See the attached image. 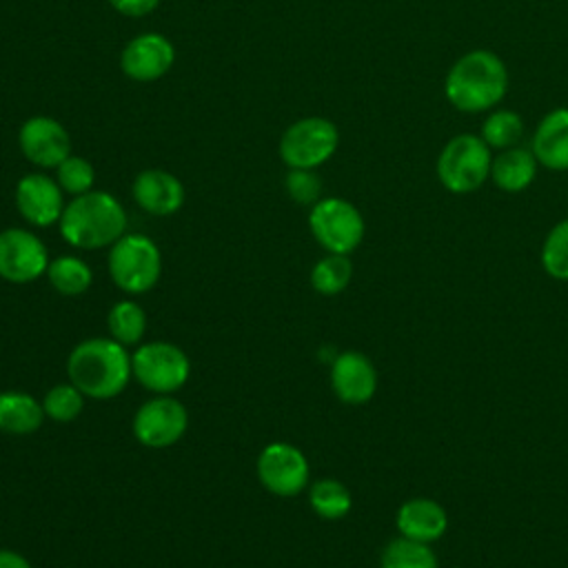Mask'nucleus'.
<instances>
[{
    "mask_svg": "<svg viewBox=\"0 0 568 568\" xmlns=\"http://www.w3.org/2000/svg\"><path fill=\"white\" fill-rule=\"evenodd\" d=\"M506 62L490 49L462 53L444 75V98L462 113H488L508 93Z\"/></svg>",
    "mask_w": 568,
    "mask_h": 568,
    "instance_id": "1",
    "label": "nucleus"
},
{
    "mask_svg": "<svg viewBox=\"0 0 568 568\" xmlns=\"http://www.w3.org/2000/svg\"><path fill=\"white\" fill-rule=\"evenodd\" d=\"M67 377L89 399H113L131 382V353L113 337L78 342L67 357Z\"/></svg>",
    "mask_w": 568,
    "mask_h": 568,
    "instance_id": "2",
    "label": "nucleus"
},
{
    "mask_svg": "<svg viewBox=\"0 0 568 568\" xmlns=\"http://www.w3.org/2000/svg\"><path fill=\"white\" fill-rule=\"evenodd\" d=\"M58 226L67 244L95 251L115 244L126 233V211L111 193L93 189L64 206Z\"/></svg>",
    "mask_w": 568,
    "mask_h": 568,
    "instance_id": "3",
    "label": "nucleus"
},
{
    "mask_svg": "<svg viewBox=\"0 0 568 568\" xmlns=\"http://www.w3.org/2000/svg\"><path fill=\"white\" fill-rule=\"evenodd\" d=\"M493 155L479 133H457L439 149L435 175L448 193L468 195L490 180Z\"/></svg>",
    "mask_w": 568,
    "mask_h": 568,
    "instance_id": "4",
    "label": "nucleus"
},
{
    "mask_svg": "<svg viewBox=\"0 0 568 568\" xmlns=\"http://www.w3.org/2000/svg\"><path fill=\"white\" fill-rule=\"evenodd\" d=\"M106 268L111 282L120 291L140 295L158 284L162 275V253L149 235L124 233L109 246Z\"/></svg>",
    "mask_w": 568,
    "mask_h": 568,
    "instance_id": "5",
    "label": "nucleus"
},
{
    "mask_svg": "<svg viewBox=\"0 0 568 568\" xmlns=\"http://www.w3.org/2000/svg\"><path fill=\"white\" fill-rule=\"evenodd\" d=\"M131 371L142 388L155 395H173L189 382L191 359L178 344L153 339L135 346Z\"/></svg>",
    "mask_w": 568,
    "mask_h": 568,
    "instance_id": "6",
    "label": "nucleus"
},
{
    "mask_svg": "<svg viewBox=\"0 0 568 568\" xmlns=\"http://www.w3.org/2000/svg\"><path fill=\"white\" fill-rule=\"evenodd\" d=\"M308 229L326 253L351 255L364 240L366 224L359 209L344 197H322L311 206Z\"/></svg>",
    "mask_w": 568,
    "mask_h": 568,
    "instance_id": "7",
    "label": "nucleus"
},
{
    "mask_svg": "<svg viewBox=\"0 0 568 568\" xmlns=\"http://www.w3.org/2000/svg\"><path fill=\"white\" fill-rule=\"evenodd\" d=\"M337 146V126L328 118L308 115L286 126L277 149L288 169H317L333 158Z\"/></svg>",
    "mask_w": 568,
    "mask_h": 568,
    "instance_id": "8",
    "label": "nucleus"
},
{
    "mask_svg": "<svg viewBox=\"0 0 568 568\" xmlns=\"http://www.w3.org/2000/svg\"><path fill=\"white\" fill-rule=\"evenodd\" d=\"M131 428L142 446L169 448L184 437L189 428V410L173 395H155L135 410Z\"/></svg>",
    "mask_w": 568,
    "mask_h": 568,
    "instance_id": "9",
    "label": "nucleus"
},
{
    "mask_svg": "<svg viewBox=\"0 0 568 568\" xmlns=\"http://www.w3.org/2000/svg\"><path fill=\"white\" fill-rule=\"evenodd\" d=\"M260 484L277 497H295L308 488L311 466L306 455L288 442H271L257 457Z\"/></svg>",
    "mask_w": 568,
    "mask_h": 568,
    "instance_id": "10",
    "label": "nucleus"
},
{
    "mask_svg": "<svg viewBox=\"0 0 568 568\" xmlns=\"http://www.w3.org/2000/svg\"><path fill=\"white\" fill-rule=\"evenodd\" d=\"M49 262V251L33 231L20 226L0 231V277L4 282H36L47 273Z\"/></svg>",
    "mask_w": 568,
    "mask_h": 568,
    "instance_id": "11",
    "label": "nucleus"
},
{
    "mask_svg": "<svg viewBox=\"0 0 568 568\" xmlns=\"http://www.w3.org/2000/svg\"><path fill=\"white\" fill-rule=\"evenodd\" d=\"M18 144L22 155L40 169H55L71 155V138L67 129L49 115L24 120L18 131Z\"/></svg>",
    "mask_w": 568,
    "mask_h": 568,
    "instance_id": "12",
    "label": "nucleus"
},
{
    "mask_svg": "<svg viewBox=\"0 0 568 568\" xmlns=\"http://www.w3.org/2000/svg\"><path fill=\"white\" fill-rule=\"evenodd\" d=\"M64 191L44 173H27L16 184V209L31 226L58 224L64 211Z\"/></svg>",
    "mask_w": 568,
    "mask_h": 568,
    "instance_id": "13",
    "label": "nucleus"
},
{
    "mask_svg": "<svg viewBox=\"0 0 568 568\" xmlns=\"http://www.w3.org/2000/svg\"><path fill=\"white\" fill-rule=\"evenodd\" d=\"M331 388L348 406H362L377 393V368L368 355L344 351L331 362Z\"/></svg>",
    "mask_w": 568,
    "mask_h": 568,
    "instance_id": "14",
    "label": "nucleus"
},
{
    "mask_svg": "<svg viewBox=\"0 0 568 568\" xmlns=\"http://www.w3.org/2000/svg\"><path fill=\"white\" fill-rule=\"evenodd\" d=\"M175 60V49L162 33H140L126 42L120 53V67L135 82H153L162 78Z\"/></svg>",
    "mask_w": 568,
    "mask_h": 568,
    "instance_id": "15",
    "label": "nucleus"
},
{
    "mask_svg": "<svg viewBox=\"0 0 568 568\" xmlns=\"http://www.w3.org/2000/svg\"><path fill=\"white\" fill-rule=\"evenodd\" d=\"M131 193L135 204L158 217L173 215L184 204V184L169 171L146 169L140 171L131 184Z\"/></svg>",
    "mask_w": 568,
    "mask_h": 568,
    "instance_id": "16",
    "label": "nucleus"
},
{
    "mask_svg": "<svg viewBox=\"0 0 568 568\" xmlns=\"http://www.w3.org/2000/svg\"><path fill=\"white\" fill-rule=\"evenodd\" d=\"M530 151L539 166L555 173L568 171V106H555L541 115L530 135Z\"/></svg>",
    "mask_w": 568,
    "mask_h": 568,
    "instance_id": "17",
    "label": "nucleus"
},
{
    "mask_svg": "<svg viewBox=\"0 0 568 568\" xmlns=\"http://www.w3.org/2000/svg\"><path fill=\"white\" fill-rule=\"evenodd\" d=\"M395 526L402 537L430 544L446 532L448 515L439 501L430 497H413L397 508Z\"/></svg>",
    "mask_w": 568,
    "mask_h": 568,
    "instance_id": "18",
    "label": "nucleus"
},
{
    "mask_svg": "<svg viewBox=\"0 0 568 568\" xmlns=\"http://www.w3.org/2000/svg\"><path fill=\"white\" fill-rule=\"evenodd\" d=\"M537 171L539 162L532 155L530 146L517 144L493 155L490 182L504 193H521L535 182Z\"/></svg>",
    "mask_w": 568,
    "mask_h": 568,
    "instance_id": "19",
    "label": "nucleus"
},
{
    "mask_svg": "<svg viewBox=\"0 0 568 568\" xmlns=\"http://www.w3.org/2000/svg\"><path fill=\"white\" fill-rule=\"evenodd\" d=\"M42 402L24 390L0 393V430L7 435H31L44 422Z\"/></svg>",
    "mask_w": 568,
    "mask_h": 568,
    "instance_id": "20",
    "label": "nucleus"
},
{
    "mask_svg": "<svg viewBox=\"0 0 568 568\" xmlns=\"http://www.w3.org/2000/svg\"><path fill=\"white\" fill-rule=\"evenodd\" d=\"M47 280L55 293L64 297H78L89 291L93 282L91 266L78 255H58L47 266Z\"/></svg>",
    "mask_w": 568,
    "mask_h": 568,
    "instance_id": "21",
    "label": "nucleus"
},
{
    "mask_svg": "<svg viewBox=\"0 0 568 568\" xmlns=\"http://www.w3.org/2000/svg\"><path fill=\"white\" fill-rule=\"evenodd\" d=\"M526 124L524 118L506 106H495L493 111L486 113L481 126H479V135L481 140L497 153L510 146H517L524 138Z\"/></svg>",
    "mask_w": 568,
    "mask_h": 568,
    "instance_id": "22",
    "label": "nucleus"
},
{
    "mask_svg": "<svg viewBox=\"0 0 568 568\" xmlns=\"http://www.w3.org/2000/svg\"><path fill=\"white\" fill-rule=\"evenodd\" d=\"M106 328L109 337L122 346H138L146 333V313L135 300H120L109 308Z\"/></svg>",
    "mask_w": 568,
    "mask_h": 568,
    "instance_id": "23",
    "label": "nucleus"
},
{
    "mask_svg": "<svg viewBox=\"0 0 568 568\" xmlns=\"http://www.w3.org/2000/svg\"><path fill=\"white\" fill-rule=\"evenodd\" d=\"M308 504L313 513L322 519H342L351 513L353 497L346 484L333 477H322L311 484L308 488Z\"/></svg>",
    "mask_w": 568,
    "mask_h": 568,
    "instance_id": "24",
    "label": "nucleus"
},
{
    "mask_svg": "<svg viewBox=\"0 0 568 568\" xmlns=\"http://www.w3.org/2000/svg\"><path fill=\"white\" fill-rule=\"evenodd\" d=\"M379 568H439V564L430 544L399 535L384 546Z\"/></svg>",
    "mask_w": 568,
    "mask_h": 568,
    "instance_id": "25",
    "label": "nucleus"
},
{
    "mask_svg": "<svg viewBox=\"0 0 568 568\" xmlns=\"http://www.w3.org/2000/svg\"><path fill=\"white\" fill-rule=\"evenodd\" d=\"M353 277V262L348 255L342 253H326L322 260L315 262L311 268V286L320 295H339Z\"/></svg>",
    "mask_w": 568,
    "mask_h": 568,
    "instance_id": "26",
    "label": "nucleus"
},
{
    "mask_svg": "<svg viewBox=\"0 0 568 568\" xmlns=\"http://www.w3.org/2000/svg\"><path fill=\"white\" fill-rule=\"evenodd\" d=\"M541 268L559 282H568V217L559 220L544 237Z\"/></svg>",
    "mask_w": 568,
    "mask_h": 568,
    "instance_id": "27",
    "label": "nucleus"
},
{
    "mask_svg": "<svg viewBox=\"0 0 568 568\" xmlns=\"http://www.w3.org/2000/svg\"><path fill=\"white\" fill-rule=\"evenodd\" d=\"M42 408H44V415H47L51 422L69 424V422H73L75 417H80V413H82V408H84V395H82L80 388L73 386L71 382L55 384V386H51V388L44 393Z\"/></svg>",
    "mask_w": 568,
    "mask_h": 568,
    "instance_id": "28",
    "label": "nucleus"
},
{
    "mask_svg": "<svg viewBox=\"0 0 568 568\" xmlns=\"http://www.w3.org/2000/svg\"><path fill=\"white\" fill-rule=\"evenodd\" d=\"M55 182L60 184V189L69 195H84L89 191H93V182H95V169L87 158L80 155H69L67 160H62L55 166Z\"/></svg>",
    "mask_w": 568,
    "mask_h": 568,
    "instance_id": "29",
    "label": "nucleus"
},
{
    "mask_svg": "<svg viewBox=\"0 0 568 568\" xmlns=\"http://www.w3.org/2000/svg\"><path fill=\"white\" fill-rule=\"evenodd\" d=\"M284 189L293 202L304 206H313L322 200V180L315 169H288Z\"/></svg>",
    "mask_w": 568,
    "mask_h": 568,
    "instance_id": "30",
    "label": "nucleus"
},
{
    "mask_svg": "<svg viewBox=\"0 0 568 568\" xmlns=\"http://www.w3.org/2000/svg\"><path fill=\"white\" fill-rule=\"evenodd\" d=\"M109 4L126 18H140L151 13L160 4V0H109Z\"/></svg>",
    "mask_w": 568,
    "mask_h": 568,
    "instance_id": "31",
    "label": "nucleus"
},
{
    "mask_svg": "<svg viewBox=\"0 0 568 568\" xmlns=\"http://www.w3.org/2000/svg\"><path fill=\"white\" fill-rule=\"evenodd\" d=\"M0 568H33V566L24 555L9 548H0Z\"/></svg>",
    "mask_w": 568,
    "mask_h": 568,
    "instance_id": "32",
    "label": "nucleus"
}]
</instances>
